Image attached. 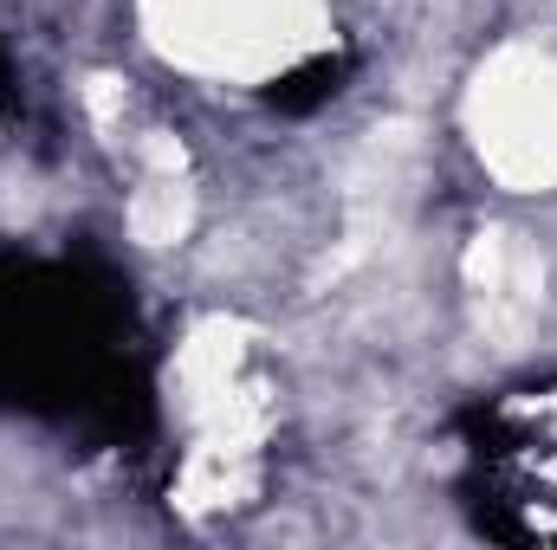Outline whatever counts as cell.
<instances>
[{
	"instance_id": "1",
	"label": "cell",
	"mask_w": 557,
	"mask_h": 550,
	"mask_svg": "<svg viewBox=\"0 0 557 550\" xmlns=\"http://www.w3.org/2000/svg\"><path fill=\"white\" fill-rule=\"evenodd\" d=\"M486 149L512 182H545L557 175V78L552 72H519L486 91Z\"/></svg>"
},
{
	"instance_id": "2",
	"label": "cell",
	"mask_w": 557,
	"mask_h": 550,
	"mask_svg": "<svg viewBox=\"0 0 557 550\" xmlns=\"http://www.w3.org/2000/svg\"><path fill=\"white\" fill-rule=\"evenodd\" d=\"M131 221H137L143 240H156V247H162V240H175V234H182L188 201H182V188H175V182H156V188L137 201V214H131Z\"/></svg>"
}]
</instances>
